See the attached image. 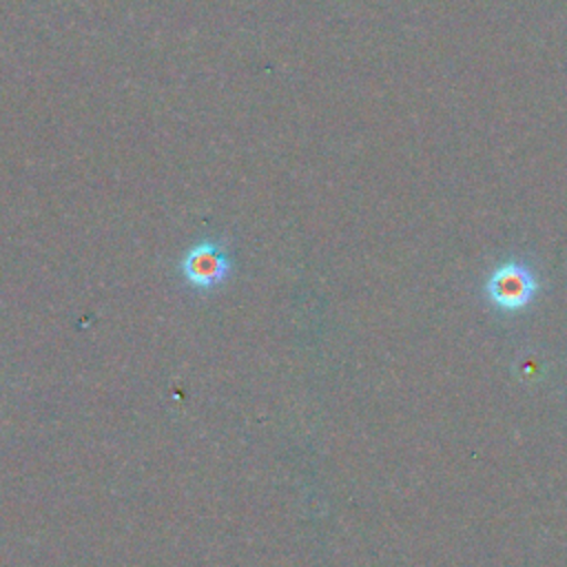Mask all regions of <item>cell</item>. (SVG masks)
Wrapping results in <instances>:
<instances>
[{
	"instance_id": "obj_1",
	"label": "cell",
	"mask_w": 567,
	"mask_h": 567,
	"mask_svg": "<svg viewBox=\"0 0 567 567\" xmlns=\"http://www.w3.org/2000/svg\"><path fill=\"white\" fill-rule=\"evenodd\" d=\"M538 286V277L527 261L507 259L487 275L483 290L494 308L503 312H518L534 301Z\"/></svg>"
},
{
	"instance_id": "obj_2",
	"label": "cell",
	"mask_w": 567,
	"mask_h": 567,
	"mask_svg": "<svg viewBox=\"0 0 567 567\" xmlns=\"http://www.w3.org/2000/svg\"><path fill=\"white\" fill-rule=\"evenodd\" d=\"M179 270L195 290H213L228 279L233 259L219 241L202 239L184 252Z\"/></svg>"
}]
</instances>
